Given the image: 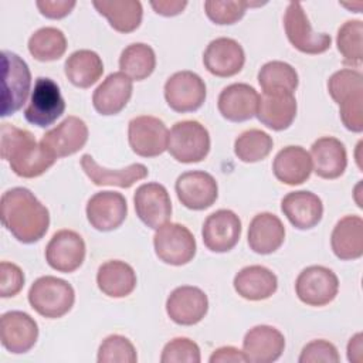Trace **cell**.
<instances>
[{
  "instance_id": "f35d334b",
  "label": "cell",
  "mask_w": 363,
  "mask_h": 363,
  "mask_svg": "<svg viewBox=\"0 0 363 363\" xmlns=\"http://www.w3.org/2000/svg\"><path fill=\"white\" fill-rule=\"evenodd\" d=\"M336 44L343 64L357 68L363 61V21L349 20L339 30Z\"/></svg>"
},
{
  "instance_id": "60d3db41",
  "label": "cell",
  "mask_w": 363,
  "mask_h": 363,
  "mask_svg": "<svg viewBox=\"0 0 363 363\" xmlns=\"http://www.w3.org/2000/svg\"><path fill=\"white\" fill-rule=\"evenodd\" d=\"M98 363H136L138 354L133 343L122 335H109L98 349Z\"/></svg>"
},
{
  "instance_id": "4fadbf2b",
  "label": "cell",
  "mask_w": 363,
  "mask_h": 363,
  "mask_svg": "<svg viewBox=\"0 0 363 363\" xmlns=\"http://www.w3.org/2000/svg\"><path fill=\"white\" fill-rule=\"evenodd\" d=\"M179 201L190 210H206L211 207L218 197L216 179L201 170L182 173L174 184Z\"/></svg>"
},
{
  "instance_id": "f1b7e54d",
  "label": "cell",
  "mask_w": 363,
  "mask_h": 363,
  "mask_svg": "<svg viewBox=\"0 0 363 363\" xmlns=\"http://www.w3.org/2000/svg\"><path fill=\"white\" fill-rule=\"evenodd\" d=\"M272 172L284 184H302L312 173L311 155L302 146H286L277 153L272 163Z\"/></svg>"
},
{
  "instance_id": "e0dca14e",
  "label": "cell",
  "mask_w": 363,
  "mask_h": 363,
  "mask_svg": "<svg viewBox=\"0 0 363 363\" xmlns=\"http://www.w3.org/2000/svg\"><path fill=\"white\" fill-rule=\"evenodd\" d=\"M38 325L26 312L10 311L0 318V340L14 354L27 353L37 342Z\"/></svg>"
},
{
  "instance_id": "681fc988",
  "label": "cell",
  "mask_w": 363,
  "mask_h": 363,
  "mask_svg": "<svg viewBox=\"0 0 363 363\" xmlns=\"http://www.w3.org/2000/svg\"><path fill=\"white\" fill-rule=\"evenodd\" d=\"M362 350H363V347H362V333H357L350 339V342L347 345V359H349V362L362 363V359H363Z\"/></svg>"
},
{
  "instance_id": "bcb514c9",
  "label": "cell",
  "mask_w": 363,
  "mask_h": 363,
  "mask_svg": "<svg viewBox=\"0 0 363 363\" xmlns=\"http://www.w3.org/2000/svg\"><path fill=\"white\" fill-rule=\"evenodd\" d=\"M35 4L43 16L58 20L68 16L77 3L74 0H38Z\"/></svg>"
},
{
  "instance_id": "7c38bea8",
  "label": "cell",
  "mask_w": 363,
  "mask_h": 363,
  "mask_svg": "<svg viewBox=\"0 0 363 363\" xmlns=\"http://www.w3.org/2000/svg\"><path fill=\"white\" fill-rule=\"evenodd\" d=\"M206 95L204 81L191 71L174 72L164 84V99L179 113L197 111L204 104Z\"/></svg>"
},
{
  "instance_id": "9a60e30c",
  "label": "cell",
  "mask_w": 363,
  "mask_h": 363,
  "mask_svg": "<svg viewBox=\"0 0 363 363\" xmlns=\"http://www.w3.org/2000/svg\"><path fill=\"white\" fill-rule=\"evenodd\" d=\"M85 250V242L78 233L60 230L51 237L45 247V261L52 269L69 274L82 265Z\"/></svg>"
},
{
  "instance_id": "44dd1931",
  "label": "cell",
  "mask_w": 363,
  "mask_h": 363,
  "mask_svg": "<svg viewBox=\"0 0 363 363\" xmlns=\"http://www.w3.org/2000/svg\"><path fill=\"white\" fill-rule=\"evenodd\" d=\"M203 62L210 74L227 78L242 69L245 54L241 44L234 38L220 37L207 45L203 54Z\"/></svg>"
},
{
  "instance_id": "7402d4cb",
  "label": "cell",
  "mask_w": 363,
  "mask_h": 363,
  "mask_svg": "<svg viewBox=\"0 0 363 363\" xmlns=\"http://www.w3.org/2000/svg\"><path fill=\"white\" fill-rule=\"evenodd\" d=\"M284 349V335L269 325L254 326L242 340V352L251 363H272L281 357Z\"/></svg>"
},
{
  "instance_id": "8992f818",
  "label": "cell",
  "mask_w": 363,
  "mask_h": 363,
  "mask_svg": "<svg viewBox=\"0 0 363 363\" xmlns=\"http://www.w3.org/2000/svg\"><path fill=\"white\" fill-rule=\"evenodd\" d=\"M167 150L180 163H199L210 152L208 130L197 121L176 122L169 132Z\"/></svg>"
},
{
  "instance_id": "52a82bcc",
  "label": "cell",
  "mask_w": 363,
  "mask_h": 363,
  "mask_svg": "<svg viewBox=\"0 0 363 363\" xmlns=\"http://www.w3.org/2000/svg\"><path fill=\"white\" fill-rule=\"evenodd\" d=\"M155 252L160 261L169 265L189 264L196 255V240L191 231L179 223H166L153 237Z\"/></svg>"
},
{
  "instance_id": "4316f807",
  "label": "cell",
  "mask_w": 363,
  "mask_h": 363,
  "mask_svg": "<svg viewBox=\"0 0 363 363\" xmlns=\"http://www.w3.org/2000/svg\"><path fill=\"white\" fill-rule=\"evenodd\" d=\"M81 167L95 186H118L122 189L133 186L149 174L147 167L142 163H132L123 169L111 170L98 164L91 155H82Z\"/></svg>"
},
{
  "instance_id": "e575fe53",
  "label": "cell",
  "mask_w": 363,
  "mask_h": 363,
  "mask_svg": "<svg viewBox=\"0 0 363 363\" xmlns=\"http://www.w3.org/2000/svg\"><path fill=\"white\" fill-rule=\"evenodd\" d=\"M65 77L78 88L92 86L104 74L101 57L91 50L74 51L64 64Z\"/></svg>"
},
{
  "instance_id": "4dcf8cb0",
  "label": "cell",
  "mask_w": 363,
  "mask_h": 363,
  "mask_svg": "<svg viewBox=\"0 0 363 363\" xmlns=\"http://www.w3.org/2000/svg\"><path fill=\"white\" fill-rule=\"evenodd\" d=\"M235 292L248 301H262L275 294L278 288L277 275L262 265L244 267L234 277Z\"/></svg>"
},
{
  "instance_id": "7bdbcfd3",
  "label": "cell",
  "mask_w": 363,
  "mask_h": 363,
  "mask_svg": "<svg viewBox=\"0 0 363 363\" xmlns=\"http://www.w3.org/2000/svg\"><path fill=\"white\" fill-rule=\"evenodd\" d=\"M200 347L189 337H174L162 350V363H200Z\"/></svg>"
},
{
  "instance_id": "83f0119b",
  "label": "cell",
  "mask_w": 363,
  "mask_h": 363,
  "mask_svg": "<svg viewBox=\"0 0 363 363\" xmlns=\"http://www.w3.org/2000/svg\"><path fill=\"white\" fill-rule=\"evenodd\" d=\"M248 245L261 255L275 252L285 240V227L272 213H259L254 216L248 227Z\"/></svg>"
},
{
  "instance_id": "d4e9b609",
  "label": "cell",
  "mask_w": 363,
  "mask_h": 363,
  "mask_svg": "<svg viewBox=\"0 0 363 363\" xmlns=\"http://www.w3.org/2000/svg\"><path fill=\"white\" fill-rule=\"evenodd\" d=\"M281 210L298 230L313 228L319 224L323 216L322 200L308 190L288 193L281 201Z\"/></svg>"
},
{
  "instance_id": "b9f144b4",
  "label": "cell",
  "mask_w": 363,
  "mask_h": 363,
  "mask_svg": "<svg viewBox=\"0 0 363 363\" xmlns=\"http://www.w3.org/2000/svg\"><path fill=\"white\" fill-rule=\"evenodd\" d=\"M261 3H251L245 0L237 1H218V0H207L204 1V10L207 17L220 26L234 24L242 18L245 10L252 6H259Z\"/></svg>"
},
{
  "instance_id": "8fae6325",
  "label": "cell",
  "mask_w": 363,
  "mask_h": 363,
  "mask_svg": "<svg viewBox=\"0 0 363 363\" xmlns=\"http://www.w3.org/2000/svg\"><path fill=\"white\" fill-rule=\"evenodd\" d=\"M128 140L138 156L156 157L167 150L169 130L162 119L142 115L130 119L128 125Z\"/></svg>"
},
{
  "instance_id": "f546056e",
  "label": "cell",
  "mask_w": 363,
  "mask_h": 363,
  "mask_svg": "<svg viewBox=\"0 0 363 363\" xmlns=\"http://www.w3.org/2000/svg\"><path fill=\"white\" fill-rule=\"evenodd\" d=\"M296 99L294 94H265L259 96L257 118L272 130L288 129L296 116Z\"/></svg>"
},
{
  "instance_id": "ba28073f",
  "label": "cell",
  "mask_w": 363,
  "mask_h": 363,
  "mask_svg": "<svg viewBox=\"0 0 363 363\" xmlns=\"http://www.w3.org/2000/svg\"><path fill=\"white\" fill-rule=\"evenodd\" d=\"M65 111V101L61 95L60 86L47 77H38L34 82L30 104L24 109L27 122L47 128L52 125Z\"/></svg>"
},
{
  "instance_id": "f6af8a7d",
  "label": "cell",
  "mask_w": 363,
  "mask_h": 363,
  "mask_svg": "<svg viewBox=\"0 0 363 363\" xmlns=\"http://www.w3.org/2000/svg\"><path fill=\"white\" fill-rule=\"evenodd\" d=\"M24 286V272L13 262L1 261L0 264V296H16Z\"/></svg>"
},
{
  "instance_id": "2e32d148",
  "label": "cell",
  "mask_w": 363,
  "mask_h": 363,
  "mask_svg": "<svg viewBox=\"0 0 363 363\" xmlns=\"http://www.w3.org/2000/svg\"><path fill=\"white\" fill-rule=\"evenodd\" d=\"M201 235L210 251L227 252L237 245L241 237V220L231 210H217L206 218Z\"/></svg>"
},
{
  "instance_id": "d590c367",
  "label": "cell",
  "mask_w": 363,
  "mask_h": 363,
  "mask_svg": "<svg viewBox=\"0 0 363 363\" xmlns=\"http://www.w3.org/2000/svg\"><path fill=\"white\" fill-rule=\"evenodd\" d=\"M119 68L132 81L146 79L156 68L153 48L145 43L129 44L119 57Z\"/></svg>"
},
{
  "instance_id": "d6a6232c",
  "label": "cell",
  "mask_w": 363,
  "mask_h": 363,
  "mask_svg": "<svg viewBox=\"0 0 363 363\" xmlns=\"http://www.w3.org/2000/svg\"><path fill=\"white\" fill-rule=\"evenodd\" d=\"M98 288L111 298H125L136 286V274L133 268L119 259L104 262L96 274Z\"/></svg>"
},
{
  "instance_id": "9c48e42d",
  "label": "cell",
  "mask_w": 363,
  "mask_h": 363,
  "mask_svg": "<svg viewBox=\"0 0 363 363\" xmlns=\"http://www.w3.org/2000/svg\"><path fill=\"white\" fill-rule=\"evenodd\" d=\"M284 27L289 43L303 54H322L330 48V35L312 30L303 7L298 1L288 4L284 16Z\"/></svg>"
},
{
  "instance_id": "5bb4252c",
  "label": "cell",
  "mask_w": 363,
  "mask_h": 363,
  "mask_svg": "<svg viewBox=\"0 0 363 363\" xmlns=\"http://www.w3.org/2000/svg\"><path fill=\"white\" fill-rule=\"evenodd\" d=\"M135 211L143 224L157 230L172 217V200L160 183H145L133 194Z\"/></svg>"
},
{
  "instance_id": "277c9868",
  "label": "cell",
  "mask_w": 363,
  "mask_h": 363,
  "mask_svg": "<svg viewBox=\"0 0 363 363\" xmlns=\"http://www.w3.org/2000/svg\"><path fill=\"white\" fill-rule=\"evenodd\" d=\"M28 302L38 315L57 319L71 311L75 302V292L65 279L45 275L35 279L30 286Z\"/></svg>"
},
{
  "instance_id": "ffe728a7",
  "label": "cell",
  "mask_w": 363,
  "mask_h": 363,
  "mask_svg": "<svg viewBox=\"0 0 363 363\" xmlns=\"http://www.w3.org/2000/svg\"><path fill=\"white\" fill-rule=\"evenodd\" d=\"M88 140V126L78 116H68L60 125L45 132L40 143L57 159L81 150Z\"/></svg>"
},
{
  "instance_id": "d6986e66",
  "label": "cell",
  "mask_w": 363,
  "mask_h": 363,
  "mask_svg": "<svg viewBox=\"0 0 363 363\" xmlns=\"http://www.w3.org/2000/svg\"><path fill=\"white\" fill-rule=\"evenodd\" d=\"M128 204L118 191H98L86 203V218L98 231H112L126 218Z\"/></svg>"
},
{
  "instance_id": "cb8c5ba5",
  "label": "cell",
  "mask_w": 363,
  "mask_h": 363,
  "mask_svg": "<svg viewBox=\"0 0 363 363\" xmlns=\"http://www.w3.org/2000/svg\"><path fill=\"white\" fill-rule=\"evenodd\" d=\"M132 91V79L126 74L112 72L94 91L92 105L101 115H116L128 105Z\"/></svg>"
},
{
  "instance_id": "3957f363",
  "label": "cell",
  "mask_w": 363,
  "mask_h": 363,
  "mask_svg": "<svg viewBox=\"0 0 363 363\" xmlns=\"http://www.w3.org/2000/svg\"><path fill=\"white\" fill-rule=\"evenodd\" d=\"M328 91L339 105V115L346 129L363 130V75L357 69L343 68L328 81Z\"/></svg>"
},
{
  "instance_id": "ab89813d",
  "label": "cell",
  "mask_w": 363,
  "mask_h": 363,
  "mask_svg": "<svg viewBox=\"0 0 363 363\" xmlns=\"http://www.w3.org/2000/svg\"><path fill=\"white\" fill-rule=\"evenodd\" d=\"M272 138L259 129H248L242 132L234 142V153L244 163H255L264 160L272 150Z\"/></svg>"
},
{
  "instance_id": "30bf717a",
  "label": "cell",
  "mask_w": 363,
  "mask_h": 363,
  "mask_svg": "<svg viewBox=\"0 0 363 363\" xmlns=\"http://www.w3.org/2000/svg\"><path fill=\"white\" fill-rule=\"evenodd\" d=\"M339 291L336 274L322 265H311L301 271L295 282V292L301 302L309 306L330 303Z\"/></svg>"
},
{
  "instance_id": "603a6c76",
  "label": "cell",
  "mask_w": 363,
  "mask_h": 363,
  "mask_svg": "<svg viewBox=\"0 0 363 363\" xmlns=\"http://www.w3.org/2000/svg\"><path fill=\"white\" fill-rule=\"evenodd\" d=\"M258 102L259 95L251 85L235 82L220 92L217 106L227 121L244 122L257 115Z\"/></svg>"
},
{
  "instance_id": "5b68a950",
  "label": "cell",
  "mask_w": 363,
  "mask_h": 363,
  "mask_svg": "<svg viewBox=\"0 0 363 363\" xmlns=\"http://www.w3.org/2000/svg\"><path fill=\"white\" fill-rule=\"evenodd\" d=\"M3 67V94H1V116L16 113L30 94L31 72L27 62L11 51H1Z\"/></svg>"
},
{
  "instance_id": "8d00e7d4",
  "label": "cell",
  "mask_w": 363,
  "mask_h": 363,
  "mask_svg": "<svg viewBox=\"0 0 363 363\" xmlns=\"http://www.w3.org/2000/svg\"><path fill=\"white\" fill-rule=\"evenodd\" d=\"M258 82L265 94H294L299 79L291 64L284 61H269L261 67Z\"/></svg>"
},
{
  "instance_id": "1f68e13d",
  "label": "cell",
  "mask_w": 363,
  "mask_h": 363,
  "mask_svg": "<svg viewBox=\"0 0 363 363\" xmlns=\"http://www.w3.org/2000/svg\"><path fill=\"white\" fill-rule=\"evenodd\" d=\"M333 254L343 261L357 259L363 255V220L359 216L340 218L330 237Z\"/></svg>"
},
{
  "instance_id": "ac0fdd59",
  "label": "cell",
  "mask_w": 363,
  "mask_h": 363,
  "mask_svg": "<svg viewBox=\"0 0 363 363\" xmlns=\"http://www.w3.org/2000/svg\"><path fill=\"white\" fill-rule=\"evenodd\" d=\"M207 311V295L197 286H177L166 301V312L169 318L182 326L199 323L206 316Z\"/></svg>"
},
{
  "instance_id": "6da1fadb",
  "label": "cell",
  "mask_w": 363,
  "mask_h": 363,
  "mask_svg": "<svg viewBox=\"0 0 363 363\" xmlns=\"http://www.w3.org/2000/svg\"><path fill=\"white\" fill-rule=\"evenodd\" d=\"M3 225L23 244L40 241L50 227L48 208L26 187H13L0 200Z\"/></svg>"
},
{
  "instance_id": "c3c4849f",
  "label": "cell",
  "mask_w": 363,
  "mask_h": 363,
  "mask_svg": "<svg viewBox=\"0 0 363 363\" xmlns=\"http://www.w3.org/2000/svg\"><path fill=\"white\" fill-rule=\"evenodd\" d=\"M150 6L157 14L170 17V16H177L180 14L184 7L187 6V1H180V0H159V1H150Z\"/></svg>"
},
{
  "instance_id": "7a4b0ae2",
  "label": "cell",
  "mask_w": 363,
  "mask_h": 363,
  "mask_svg": "<svg viewBox=\"0 0 363 363\" xmlns=\"http://www.w3.org/2000/svg\"><path fill=\"white\" fill-rule=\"evenodd\" d=\"M0 153L11 170L24 179L41 176L57 160L48 149L35 140L30 130L7 122L0 126Z\"/></svg>"
},
{
  "instance_id": "7dc6e473",
  "label": "cell",
  "mask_w": 363,
  "mask_h": 363,
  "mask_svg": "<svg viewBox=\"0 0 363 363\" xmlns=\"http://www.w3.org/2000/svg\"><path fill=\"white\" fill-rule=\"evenodd\" d=\"M210 363H244L248 362L244 352L238 350L233 346H224L213 352V354L208 359Z\"/></svg>"
},
{
  "instance_id": "ee69618b",
  "label": "cell",
  "mask_w": 363,
  "mask_h": 363,
  "mask_svg": "<svg viewBox=\"0 0 363 363\" xmlns=\"http://www.w3.org/2000/svg\"><path fill=\"white\" fill-rule=\"evenodd\" d=\"M339 360L336 346L325 339L309 342L299 356V363H339Z\"/></svg>"
},
{
  "instance_id": "484cf974",
  "label": "cell",
  "mask_w": 363,
  "mask_h": 363,
  "mask_svg": "<svg viewBox=\"0 0 363 363\" xmlns=\"http://www.w3.org/2000/svg\"><path fill=\"white\" fill-rule=\"evenodd\" d=\"M312 169L322 179L340 177L347 166L345 145L332 136H323L311 146Z\"/></svg>"
},
{
  "instance_id": "74e56055",
  "label": "cell",
  "mask_w": 363,
  "mask_h": 363,
  "mask_svg": "<svg viewBox=\"0 0 363 363\" xmlns=\"http://www.w3.org/2000/svg\"><path fill=\"white\" fill-rule=\"evenodd\" d=\"M67 50V38L60 28L43 27L34 31L28 40V51L43 62L60 60Z\"/></svg>"
},
{
  "instance_id": "836d02e7",
  "label": "cell",
  "mask_w": 363,
  "mask_h": 363,
  "mask_svg": "<svg viewBox=\"0 0 363 363\" xmlns=\"http://www.w3.org/2000/svg\"><path fill=\"white\" fill-rule=\"evenodd\" d=\"M92 4L119 33H132L142 23L143 9L138 0H95Z\"/></svg>"
}]
</instances>
